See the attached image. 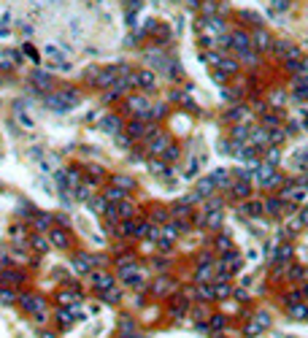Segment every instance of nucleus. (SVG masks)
<instances>
[{
	"instance_id": "nucleus-1",
	"label": "nucleus",
	"mask_w": 308,
	"mask_h": 338,
	"mask_svg": "<svg viewBox=\"0 0 308 338\" xmlns=\"http://www.w3.org/2000/svg\"><path fill=\"white\" fill-rule=\"evenodd\" d=\"M254 182L260 184L262 190H273L281 184V176L276 174V165H268V162H260L254 168Z\"/></svg>"
},
{
	"instance_id": "nucleus-2",
	"label": "nucleus",
	"mask_w": 308,
	"mask_h": 338,
	"mask_svg": "<svg viewBox=\"0 0 308 338\" xmlns=\"http://www.w3.org/2000/svg\"><path fill=\"white\" fill-rule=\"evenodd\" d=\"M19 303H22V308L28 311V314L36 316L38 322L46 320V300H44V298H38V295H22V298H19Z\"/></svg>"
},
{
	"instance_id": "nucleus-3",
	"label": "nucleus",
	"mask_w": 308,
	"mask_h": 338,
	"mask_svg": "<svg viewBox=\"0 0 308 338\" xmlns=\"http://www.w3.org/2000/svg\"><path fill=\"white\" fill-rule=\"evenodd\" d=\"M170 146V136L168 132H154V136L146 138V152H149L152 157H162V152Z\"/></svg>"
},
{
	"instance_id": "nucleus-4",
	"label": "nucleus",
	"mask_w": 308,
	"mask_h": 338,
	"mask_svg": "<svg viewBox=\"0 0 308 338\" xmlns=\"http://www.w3.org/2000/svg\"><path fill=\"white\" fill-rule=\"evenodd\" d=\"M127 108H130V114L136 119H149L152 103H149V98H144V95H130L127 98Z\"/></svg>"
},
{
	"instance_id": "nucleus-5",
	"label": "nucleus",
	"mask_w": 308,
	"mask_h": 338,
	"mask_svg": "<svg viewBox=\"0 0 308 338\" xmlns=\"http://www.w3.org/2000/svg\"><path fill=\"white\" fill-rule=\"evenodd\" d=\"M116 78H119V65H108V68H100L98 70V76H95V87L98 90H111L114 84H116Z\"/></svg>"
},
{
	"instance_id": "nucleus-6",
	"label": "nucleus",
	"mask_w": 308,
	"mask_h": 338,
	"mask_svg": "<svg viewBox=\"0 0 308 338\" xmlns=\"http://www.w3.org/2000/svg\"><path fill=\"white\" fill-rule=\"evenodd\" d=\"M244 268V257L238 254L236 249H230V252H224V257H222V262H219V274H238V270Z\"/></svg>"
},
{
	"instance_id": "nucleus-7",
	"label": "nucleus",
	"mask_w": 308,
	"mask_h": 338,
	"mask_svg": "<svg viewBox=\"0 0 308 338\" xmlns=\"http://www.w3.org/2000/svg\"><path fill=\"white\" fill-rule=\"evenodd\" d=\"M46 106H49L54 114H68V111L73 108V106L68 103V98L62 95V90H57V92H49V98H46Z\"/></svg>"
},
{
	"instance_id": "nucleus-8",
	"label": "nucleus",
	"mask_w": 308,
	"mask_h": 338,
	"mask_svg": "<svg viewBox=\"0 0 308 338\" xmlns=\"http://www.w3.org/2000/svg\"><path fill=\"white\" fill-rule=\"evenodd\" d=\"M230 46L238 52V54H246V52L252 49V36L244 30H232L230 32Z\"/></svg>"
},
{
	"instance_id": "nucleus-9",
	"label": "nucleus",
	"mask_w": 308,
	"mask_h": 338,
	"mask_svg": "<svg viewBox=\"0 0 308 338\" xmlns=\"http://www.w3.org/2000/svg\"><path fill=\"white\" fill-rule=\"evenodd\" d=\"M100 130L108 132V136H116V132H122V119H119L116 114H106L103 119H100Z\"/></svg>"
},
{
	"instance_id": "nucleus-10",
	"label": "nucleus",
	"mask_w": 308,
	"mask_h": 338,
	"mask_svg": "<svg viewBox=\"0 0 308 338\" xmlns=\"http://www.w3.org/2000/svg\"><path fill=\"white\" fill-rule=\"evenodd\" d=\"M136 84H138L140 90H149L152 92L154 87H157V76H154L149 68H140V70H136Z\"/></svg>"
},
{
	"instance_id": "nucleus-11",
	"label": "nucleus",
	"mask_w": 308,
	"mask_h": 338,
	"mask_svg": "<svg viewBox=\"0 0 308 338\" xmlns=\"http://www.w3.org/2000/svg\"><path fill=\"white\" fill-rule=\"evenodd\" d=\"M249 144L252 146H265V144H270V130L268 128H249Z\"/></svg>"
},
{
	"instance_id": "nucleus-12",
	"label": "nucleus",
	"mask_w": 308,
	"mask_h": 338,
	"mask_svg": "<svg viewBox=\"0 0 308 338\" xmlns=\"http://www.w3.org/2000/svg\"><path fill=\"white\" fill-rule=\"evenodd\" d=\"M252 46H254L257 52H268V49H273V41H270V36H268V32L260 28V30L252 32Z\"/></svg>"
},
{
	"instance_id": "nucleus-13",
	"label": "nucleus",
	"mask_w": 308,
	"mask_h": 338,
	"mask_svg": "<svg viewBox=\"0 0 308 338\" xmlns=\"http://www.w3.org/2000/svg\"><path fill=\"white\" fill-rule=\"evenodd\" d=\"M49 241H52V246H57V249H68L70 246L68 230H62V228H52L49 230Z\"/></svg>"
},
{
	"instance_id": "nucleus-14",
	"label": "nucleus",
	"mask_w": 308,
	"mask_h": 338,
	"mask_svg": "<svg viewBox=\"0 0 308 338\" xmlns=\"http://www.w3.org/2000/svg\"><path fill=\"white\" fill-rule=\"evenodd\" d=\"M92 268H95V260H92L90 254H76L73 257V270H76V274H90Z\"/></svg>"
},
{
	"instance_id": "nucleus-15",
	"label": "nucleus",
	"mask_w": 308,
	"mask_h": 338,
	"mask_svg": "<svg viewBox=\"0 0 308 338\" xmlns=\"http://www.w3.org/2000/svg\"><path fill=\"white\" fill-rule=\"evenodd\" d=\"M173 290H176V284H173V279H168V276H160V279L152 284V292L160 295V298L168 295V292H173Z\"/></svg>"
},
{
	"instance_id": "nucleus-16",
	"label": "nucleus",
	"mask_w": 308,
	"mask_h": 338,
	"mask_svg": "<svg viewBox=\"0 0 308 338\" xmlns=\"http://www.w3.org/2000/svg\"><path fill=\"white\" fill-rule=\"evenodd\" d=\"M232 192L236 198H249V192H252V184L246 182V178H232L230 182V187H227Z\"/></svg>"
},
{
	"instance_id": "nucleus-17",
	"label": "nucleus",
	"mask_w": 308,
	"mask_h": 338,
	"mask_svg": "<svg viewBox=\"0 0 308 338\" xmlns=\"http://www.w3.org/2000/svg\"><path fill=\"white\" fill-rule=\"evenodd\" d=\"M195 282H198V284H211V282H214V265H211V262L198 265V270H195Z\"/></svg>"
},
{
	"instance_id": "nucleus-18",
	"label": "nucleus",
	"mask_w": 308,
	"mask_h": 338,
	"mask_svg": "<svg viewBox=\"0 0 308 338\" xmlns=\"http://www.w3.org/2000/svg\"><path fill=\"white\" fill-rule=\"evenodd\" d=\"M281 211H284L281 198H268V200L262 203V214L265 216H281Z\"/></svg>"
},
{
	"instance_id": "nucleus-19",
	"label": "nucleus",
	"mask_w": 308,
	"mask_h": 338,
	"mask_svg": "<svg viewBox=\"0 0 308 338\" xmlns=\"http://www.w3.org/2000/svg\"><path fill=\"white\" fill-rule=\"evenodd\" d=\"M286 311H290L292 320H308V303H300V300L286 303Z\"/></svg>"
},
{
	"instance_id": "nucleus-20",
	"label": "nucleus",
	"mask_w": 308,
	"mask_h": 338,
	"mask_svg": "<svg viewBox=\"0 0 308 338\" xmlns=\"http://www.w3.org/2000/svg\"><path fill=\"white\" fill-rule=\"evenodd\" d=\"M30 82L36 84L38 90H52V76H49V74H44V70H38V68L30 74Z\"/></svg>"
},
{
	"instance_id": "nucleus-21",
	"label": "nucleus",
	"mask_w": 308,
	"mask_h": 338,
	"mask_svg": "<svg viewBox=\"0 0 308 338\" xmlns=\"http://www.w3.org/2000/svg\"><path fill=\"white\" fill-rule=\"evenodd\" d=\"M92 284H95L98 292H106V290L114 287V276L111 274H95V276H92Z\"/></svg>"
},
{
	"instance_id": "nucleus-22",
	"label": "nucleus",
	"mask_w": 308,
	"mask_h": 338,
	"mask_svg": "<svg viewBox=\"0 0 308 338\" xmlns=\"http://www.w3.org/2000/svg\"><path fill=\"white\" fill-rule=\"evenodd\" d=\"M111 182H114V187H119V190H124V192H132V190H136V178L127 176V174H116Z\"/></svg>"
},
{
	"instance_id": "nucleus-23",
	"label": "nucleus",
	"mask_w": 308,
	"mask_h": 338,
	"mask_svg": "<svg viewBox=\"0 0 308 338\" xmlns=\"http://www.w3.org/2000/svg\"><path fill=\"white\" fill-rule=\"evenodd\" d=\"M292 246L290 244H278V246H273V260H278V262H290L292 260Z\"/></svg>"
},
{
	"instance_id": "nucleus-24",
	"label": "nucleus",
	"mask_w": 308,
	"mask_h": 338,
	"mask_svg": "<svg viewBox=\"0 0 308 338\" xmlns=\"http://www.w3.org/2000/svg\"><path fill=\"white\" fill-rule=\"evenodd\" d=\"M30 246L36 249L38 254H44V252H49V249H52V241H49V236H41V233H38V236H32V238H30Z\"/></svg>"
},
{
	"instance_id": "nucleus-25",
	"label": "nucleus",
	"mask_w": 308,
	"mask_h": 338,
	"mask_svg": "<svg viewBox=\"0 0 308 338\" xmlns=\"http://www.w3.org/2000/svg\"><path fill=\"white\" fill-rule=\"evenodd\" d=\"M230 136H232V144H249V128L246 124H236L230 130Z\"/></svg>"
},
{
	"instance_id": "nucleus-26",
	"label": "nucleus",
	"mask_w": 308,
	"mask_h": 338,
	"mask_svg": "<svg viewBox=\"0 0 308 338\" xmlns=\"http://www.w3.org/2000/svg\"><path fill=\"white\" fill-rule=\"evenodd\" d=\"M208 176H211V182L216 184V187H230V182H232V178H230V174H227V170H222V168L211 170Z\"/></svg>"
},
{
	"instance_id": "nucleus-27",
	"label": "nucleus",
	"mask_w": 308,
	"mask_h": 338,
	"mask_svg": "<svg viewBox=\"0 0 308 338\" xmlns=\"http://www.w3.org/2000/svg\"><path fill=\"white\" fill-rule=\"evenodd\" d=\"M116 211H119V220H132V216H136V206H132L127 198L116 203Z\"/></svg>"
},
{
	"instance_id": "nucleus-28",
	"label": "nucleus",
	"mask_w": 308,
	"mask_h": 338,
	"mask_svg": "<svg viewBox=\"0 0 308 338\" xmlns=\"http://www.w3.org/2000/svg\"><path fill=\"white\" fill-rule=\"evenodd\" d=\"M214 190H216V184H214V182H211V176L200 178V182H198V187H195V192H198V195H200V198H208V195H211V192H214Z\"/></svg>"
},
{
	"instance_id": "nucleus-29",
	"label": "nucleus",
	"mask_w": 308,
	"mask_h": 338,
	"mask_svg": "<svg viewBox=\"0 0 308 338\" xmlns=\"http://www.w3.org/2000/svg\"><path fill=\"white\" fill-rule=\"evenodd\" d=\"M103 198H106V203H114V206H116L119 200H124V198H127V192L119 190V187H108L103 192Z\"/></svg>"
},
{
	"instance_id": "nucleus-30",
	"label": "nucleus",
	"mask_w": 308,
	"mask_h": 338,
	"mask_svg": "<svg viewBox=\"0 0 308 338\" xmlns=\"http://www.w3.org/2000/svg\"><path fill=\"white\" fill-rule=\"evenodd\" d=\"M132 333H138V330H136V322H132L130 316H122V322H119V336H122V338H130Z\"/></svg>"
},
{
	"instance_id": "nucleus-31",
	"label": "nucleus",
	"mask_w": 308,
	"mask_h": 338,
	"mask_svg": "<svg viewBox=\"0 0 308 338\" xmlns=\"http://www.w3.org/2000/svg\"><path fill=\"white\" fill-rule=\"evenodd\" d=\"M86 206L95 211V214H106L108 203H106V198H103V195H98V198H90V200H86Z\"/></svg>"
},
{
	"instance_id": "nucleus-32",
	"label": "nucleus",
	"mask_w": 308,
	"mask_h": 338,
	"mask_svg": "<svg viewBox=\"0 0 308 338\" xmlns=\"http://www.w3.org/2000/svg\"><path fill=\"white\" fill-rule=\"evenodd\" d=\"M222 224V211H206V228L216 230Z\"/></svg>"
},
{
	"instance_id": "nucleus-33",
	"label": "nucleus",
	"mask_w": 308,
	"mask_h": 338,
	"mask_svg": "<svg viewBox=\"0 0 308 338\" xmlns=\"http://www.w3.org/2000/svg\"><path fill=\"white\" fill-rule=\"evenodd\" d=\"M16 300H19V295L14 292V290L0 287V303H3V306H11V303H16Z\"/></svg>"
},
{
	"instance_id": "nucleus-34",
	"label": "nucleus",
	"mask_w": 308,
	"mask_h": 338,
	"mask_svg": "<svg viewBox=\"0 0 308 338\" xmlns=\"http://www.w3.org/2000/svg\"><path fill=\"white\" fill-rule=\"evenodd\" d=\"M149 170L154 176H168L170 170H168V165H165V160L160 162V160H149Z\"/></svg>"
},
{
	"instance_id": "nucleus-35",
	"label": "nucleus",
	"mask_w": 308,
	"mask_h": 338,
	"mask_svg": "<svg viewBox=\"0 0 308 338\" xmlns=\"http://www.w3.org/2000/svg\"><path fill=\"white\" fill-rule=\"evenodd\" d=\"M219 70H222V74L224 76H232V74H236V70H238V60H222V62H219Z\"/></svg>"
},
{
	"instance_id": "nucleus-36",
	"label": "nucleus",
	"mask_w": 308,
	"mask_h": 338,
	"mask_svg": "<svg viewBox=\"0 0 308 338\" xmlns=\"http://www.w3.org/2000/svg\"><path fill=\"white\" fill-rule=\"evenodd\" d=\"M198 298L200 300H214V282L211 284H198Z\"/></svg>"
},
{
	"instance_id": "nucleus-37",
	"label": "nucleus",
	"mask_w": 308,
	"mask_h": 338,
	"mask_svg": "<svg viewBox=\"0 0 308 338\" xmlns=\"http://www.w3.org/2000/svg\"><path fill=\"white\" fill-rule=\"evenodd\" d=\"M32 224H36V230H52V216L49 214H38L36 220H32Z\"/></svg>"
},
{
	"instance_id": "nucleus-38",
	"label": "nucleus",
	"mask_w": 308,
	"mask_h": 338,
	"mask_svg": "<svg viewBox=\"0 0 308 338\" xmlns=\"http://www.w3.org/2000/svg\"><path fill=\"white\" fill-rule=\"evenodd\" d=\"M57 320L62 322V328H70V324H73V320H76V314H73L70 308H62V311L57 314Z\"/></svg>"
},
{
	"instance_id": "nucleus-39",
	"label": "nucleus",
	"mask_w": 308,
	"mask_h": 338,
	"mask_svg": "<svg viewBox=\"0 0 308 338\" xmlns=\"http://www.w3.org/2000/svg\"><path fill=\"white\" fill-rule=\"evenodd\" d=\"M136 224L132 220H122V224H119V236H136Z\"/></svg>"
},
{
	"instance_id": "nucleus-40",
	"label": "nucleus",
	"mask_w": 308,
	"mask_h": 338,
	"mask_svg": "<svg viewBox=\"0 0 308 338\" xmlns=\"http://www.w3.org/2000/svg\"><path fill=\"white\" fill-rule=\"evenodd\" d=\"M224 324H227V316H222V314L208 316V328L211 330H224Z\"/></svg>"
},
{
	"instance_id": "nucleus-41",
	"label": "nucleus",
	"mask_w": 308,
	"mask_h": 338,
	"mask_svg": "<svg viewBox=\"0 0 308 338\" xmlns=\"http://www.w3.org/2000/svg\"><path fill=\"white\" fill-rule=\"evenodd\" d=\"M178 154H182V152H178V146H176V144H170V146L162 152V160H165V162H173V160H178Z\"/></svg>"
},
{
	"instance_id": "nucleus-42",
	"label": "nucleus",
	"mask_w": 308,
	"mask_h": 338,
	"mask_svg": "<svg viewBox=\"0 0 308 338\" xmlns=\"http://www.w3.org/2000/svg\"><path fill=\"white\" fill-rule=\"evenodd\" d=\"M244 214H249V216H260L262 214V203H254V200H249L244 206Z\"/></svg>"
},
{
	"instance_id": "nucleus-43",
	"label": "nucleus",
	"mask_w": 308,
	"mask_h": 338,
	"mask_svg": "<svg viewBox=\"0 0 308 338\" xmlns=\"http://www.w3.org/2000/svg\"><path fill=\"white\" fill-rule=\"evenodd\" d=\"M278 160H281L278 146H270V149H268V154H265V162H268V165H278Z\"/></svg>"
},
{
	"instance_id": "nucleus-44",
	"label": "nucleus",
	"mask_w": 308,
	"mask_h": 338,
	"mask_svg": "<svg viewBox=\"0 0 308 338\" xmlns=\"http://www.w3.org/2000/svg\"><path fill=\"white\" fill-rule=\"evenodd\" d=\"M254 322L262 324V328L268 330V328H270V314H268V311H257V314H254Z\"/></svg>"
},
{
	"instance_id": "nucleus-45",
	"label": "nucleus",
	"mask_w": 308,
	"mask_h": 338,
	"mask_svg": "<svg viewBox=\"0 0 308 338\" xmlns=\"http://www.w3.org/2000/svg\"><path fill=\"white\" fill-rule=\"evenodd\" d=\"M100 295H103V300L106 303H119V298H122V295H119V290H106V292H100Z\"/></svg>"
},
{
	"instance_id": "nucleus-46",
	"label": "nucleus",
	"mask_w": 308,
	"mask_h": 338,
	"mask_svg": "<svg viewBox=\"0 0 308 338\" xmlns=\"http://www.w3.org/2000/svg\"><path fill=\"white\" fill-rule=\"evenodd\" d=\"M216 249L219 252H230L232 249V241L227 236H216Z\"/></svg>"
},
{
	"instance_id": "nucleus-47",
	"label": "nucleus",
	"mask_w": 308,
	"mask_h": 338,
	"mask_svg": "<svg viewBox=\"0 0 308 338\" xmlns=\"http://www.w3.org/2000/svg\"><path fill=\"white\" fill-rule=\"evenodd\" d=\"M262 330H265L262 324H257V322L252 320V324H246V330H244V333L249 336V338H254V336H260V333H262Z\"/></svg>"
},
{
	"instance_id": "nucleus-48",
	"label": "nucleus",
	"mask_w": 308,
	"mask_h": 338,
	"mask_svg": "<svg viewBox=\"0 0 308 338\" xmlns=\"http://www.w3.org/2000/svg\"><path fill=\"white\" fill-rule=\"evenodd\" d=\"M16 119H19V124H22L24 130H32V124H36L28 114H24V111H16Z\"/></svg>"
},
{
	"instance_id": "nucleus-49",
	"label": "nucleus",
	"mask_w": 308,
	"mask_h": 338,
	"mask_svg": "<svg viewBox=\"0 0 308 338\" xmlns=\"http://www.w3.org/2000/svg\"><path fill=\"white\" fill-rule=\"evenodd\" d=\"M284 138H286V132H284V130H270V144H273V146H278V144L284 141Z\"/></svg>"
},
{
	"instance_id": "nucleus-50",
	"label": "nucleus",
	"mask_w": 308,
	"mask_h": 338,
	"mask_svg": "<svg viewBox=\"0 0 308 338\" xmlns=\"http://www.w3.org/2000/svg\"><path fill=\"white\" fill-rule=\"evenodd\" d=\"M244 116H246V108H244V106H236V108L230 111V119H232V122H240Z\"/></svg>"
},
{
	"instance_id": "nucleus-51",
	"label": "nucleus",
	"mask_w": 308,
	"mask_h": 338,
	"mask_svg": "<svg viewBox=\"0 0 308 338\" xmlns=\"http://www.w3.org/2000/svg\"><path fill=\"white\" fill-rule=\"evenodd\" d=\"M160 116H165V106L160 103V106H152V111H149V119H160Z\"/></svg>"
},
{
	"instance_id": "nucleus-52",
	"label": "nucleus",
	"mask_w": 308,
	"mask_h": 338,
	"mask_svg": "<svg viewBox=\"0 0 308 338\" xmlns=\"http://www.w3.org/2000/svg\"><path fill=\"white\" fill-rule=\"evenodd\" d=\"M198 165H200V162L195 160V157H192V160H190V165H186V174H184V176H186V178H192V176L198 174Z\"/></svg>"
},
{
	"instance_id": "nucleus-53",
	"label": "nucleus",
	"mask_w": 308,
	"mask_h": 338,
	"mask_svg": "<svg viewBox=\"0 0 308 338\" xmlns=\"http://www.w3.org/2000/svg\"><path fill=\"white\" fill-rule=\"evenodd\" d=\"M240 60H244V62H249V65H257L260 62V57L257 54H254V52L249 49V52H246V54H240Z\"/></svg>"
},
{
	"instance_id": "nucleus-54",
	"label": "nucleus",
	"mask_w": 308,
	"mask_h": 338,
	"mask_svg": "<svg viewBox=\"0 0 308 338\" xmlns=\"http://www.w3.org/2000/svg\"><path fill=\"white\" fill-rule=\"evenodd\" d=\"M168 216H170V214H168L165 208H157V211H154V216H152V220H154V222H165Z\"/></svg>"
},
{
	"instance_id": "nucleus-55",
	"label": "nucleus",
	"mask_w": 308,
	"mask_h": 338,
	"mask_svg": "<svg viewBox=\"0 0 308 338\" xmlns=\"http://www.w3.org/2000/svg\"><path fill=\"white\" fill-rule=\"evenodd\" d=\"M292 6V0H273V8L276 11H286Z\"/></svg>"
},
{
	"instance_id": "nucleus-56",
	"label": "nucleus",
	"mask_w": 308,
	"mask_h": 338,
	"mask_svg": "<svg viewBox=\"0 0 308 338\" xmlns=\"http://www.w3.org/2000/svg\"><path fill=\"white\" fill-rule=\"evenodd\" d=\"M222 208V200H206V211H219Z\"/></svg>"
},
{
	"instance_id": "nucleus-57",
	"label": "nucleus",
	"mask_w": 308,
	"mask_h": 338,
	"mask_svg": "<svg viewBox=\"0 0 308 338\" xmlns=\"http://www.w3.org/2000/svg\"><path fill=\"white\" fill-rule=\"evenodd\" d=\"M270 100H273V103H284V92H273Z\"/></svg>"
},
{
	"instance_id": "nucleus-58",
	"label": "nucleus",
	"mask_w": 308,
	"mask_h": 338,
	"mask_svg": "<svg viewBox=\"0 0 308 338\" xmlns=\"http://www.w3.org/2000/svg\"><path fill=\"white\" fill-rule=\"evenodd\" d=\"M54 220H57V224H62V228L68 224V216H65V214H54Z\"/></svg>"
},
{
	"instance_id": "nucleus-59",
	"label": "nucleus",
	"mask_w": 308,
	"mask_h": 338,
	"mask_svg": "<svg viewBox=\"0 0 308 338\" xmlns=\"http://www.w3.org/2000/svg\"><path fill=\"white\" fill-rule=\"evenodd\" d=\"M203 316H206V306H200V308L195 311V320H203Z\"/></svg>"
},
{
	"instance_id": "nucleus-60",
	"label": "nucleus",
	"mask_w": 308,
	"mask_h": 338,
	"mask_svg": "<svg viewBox=\"0 0 308 338\" xmlns=\"http://www.w3.org/2000/svg\"><path fill=\"white\" fill-rule=\"evenodd\" d=\"M130 338H149V336H140V333H132Z\"/></svg>"
},
{
	"instance_id": "nucleus-61",
	"label": "nucleus",
	"mask_w": 308,
	"mask_h": 338,
	"mask_svg": "<svg viewBox=\"0 0 308 338\" xmlns=\"http://www.w3.org/2000/svg\"><path fill=\"white\" fill-rule=\"evenodd\" d=\"M303 292H306V295H308V284H306V290H303Z\"/></svg>"
},
{
	"instance_id": "nucleus-62",
	"label": "nucleus",
	"mask_w": 308,
	"mask_h": 338,
	"mask_svg": "<svg viewBox=\"0 0 308 338\" xmlns=\"http://www.w3.org/2000/svg\"><path fill=\"white\" fill-rule=\"evenodd\" d=\"M0 84H3V78H0Z\"/></svg>"
}]
</instances>
